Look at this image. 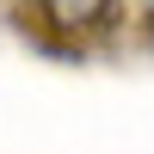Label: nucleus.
Wrapping results in <instances>:
<instances>
[{"label": "nucleus", "mask_w": 154, "mask_h": 154, "mask_svg": "<svg viewBox=\"0 0 154 154\" xmlns=\"http://www.w3.org/2000/svg\"><path fill=\"white\" fill-rule=\"evenodd\" d=\"M56 31H86V25H105L111 19V0H31Z\"/></svg>", "instance_id": "nucleus-1"}]
</instances>
